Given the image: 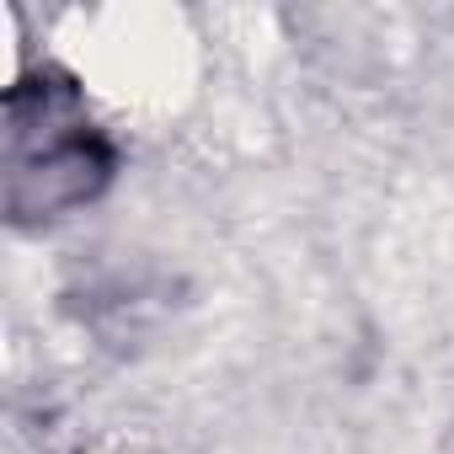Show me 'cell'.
I'll return each mask as SVG.
<instances>
[{"label": "cell", "mask_w": 454, "mask_h": 454, "mask_svg": "<svg viewBox=\"0 0 454 454\" xmlns=\"http://www.w3.org/2000/svg\"><path fill=\"white\" fill-rule=\"evenodd\" d=\"M0 171H6L12 219L43 224L102 192L113 155L81 81L12 86L6 134H0Z\"/></svg>", "instance_id": "cell-1"}, {"label": "cell", "mask_w": 454, "mask_h": 454, "mask_svg": "<svg viewBox=\"0 0 454 454\" xmlns=\"http://www.w3.org/2000/svg\"><path fill=\"white\" fill-rule=\"evenodd\" d=\"M97 70L107 75V91L134 102H166L182 81V38L166 17H113V38L97 49Z\"/></svg>", "instance_id": "cell-2"}]
</instances>
